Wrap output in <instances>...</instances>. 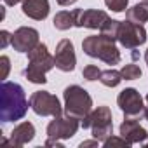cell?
<instances>
[{
	"instance_id": "24",
	"label": "cell",
	"mask_w": 148,
	"mask_h": 148,
	"mask_svg": "<svg viewBox=\"0 0 148 148\" xmlns=\"http://www.w3.org/2000/svg\"><path fill=\"white\" fill-rule=\"evenodd\" d=\"M9 44H12V33H9L7 30H2L0 32V47L5 49Z\"/></svg>"
},
{
	"instance_id": "12",
	"label": "cell",
	"mask_w": 148,
	"mask_h": 148,
	"mask_svg": "<svg viewBox=\"0 0 148 148\" xmlns=\"http://www.w3.org/2000/svg\"><path fill=\"white\" fill-rule=\"evenodd\" d=\"M38 44V32L30 26H21L12 33V47L18 52H28Z\"/></svg>"
},
{
	"instance_id": "4",
	"label": "cell",
	"mask_w": 148,
	"mask_h": 148,
	"mask_svg": "<svg viewBox=\"0 0 148 148\" xmlns=\"http://www.w3.org/2000/svg\"><path fill=\"white\" fill-rule=\"evenodd\" d=\"M63 98H64V113L73 119L84 120L92 112V98L80 86L66 87L63 92Z\"/></svg>"
},
{
	"instance_id": "19",
	"label": "cell",
	"mask_w": 148,
	"mask_h": 148,
	"mask_svg": "<svg viewBox=\"0 0 148 148\" xmlns=\"http://www.w3.org/2000/svg\"><path fill=\"white\" fill-rule=\"evenodd\" d=\"M119 28H120V21L108 18V19H106V23L101 26V30H99V32H101V35H105V37H108V38L117 40V37H119Z\"/></svg>"
},
{
	"instance_id": "6",
	"label": "cell",
	"mask_w": 148,
	"mask_h": 148,
	"mask_svg": "<svg viewBox=\"0 0 148 148\" xmlns=\"http://www.w3.org/2000/svg\"><path fill=\"white\" fill-rule=\"evenodd\" d=\"M30 108L40 117H59L63 113L59 99L47 91L33 92L30 96Z\"/></svg>"
},
{
	"instance_id": "15",
	"label": "cell",
	"mask_w": 148,
	"mask_h": 148,
	"mask_svg": "<svg viewBox=\"0 0 148 148\" xmlns=\"http://www.w3.org/2000/svg\"><path fill=\"white\" fill-rule=\"evenodd\" d=\"M33 138H35V127H33V124L32 122H21L19 125H16L12 129L9 143L14 145V146H25Z\"/></svg>"
},
{
	"instance_id": "3",
	"label": "cell",
	"mask_w": 148,
	"mask_h": 148,
	"mask_svg": "<svg viewBox=\"0 0 148 148\" xmlns=\"http://www.w3.org/2000/svg\"><path fill=\"white\" fill-rule=\"evenodd\" d=\"M82 49L87 56L98 58L105 61L106 64H119L120 63V51L115 45L113 38H108L105 35H89L82 42Z\"/></svg>"
},
{
	"instance_id": "17",
	"label": "cell",
	"mask_w": 148,
	"mask_h": 148,
	"mask_svg": "<svg viewBox=\"0 0 148 148\" xmlns=\"http://www.w3.org/2000/svg\"><path fill=\"white\" fill-rule=\"evenodd\" d=\"M125 19L132 21V23H138V25H143L148 21V2H139L136 4L134 7L127 9L125 11Z\"/></svg>"
},
{
	"instance_id": "27",
	"label": "cell",
	"mask_w": 148,
	"mask_h": 148,
	"mask_svg": "<svg viewBox=\"0 0 148 148\" xmlns=\"http://www.w3.org/2000/svg\"><path fill=\"white\" fill-rule=\"evenodd\" d=\"M45 146H56V148H63V143L61 141H45Z\"/></svg>"
},
{
	"instance_id": "23",
	"label": "cell",
	"mask_w": 148,
	"mask_h": 148,
	"mask_svg": "<svg viewBox=\"0 0 148 148\" xmlns=\"http://www.w3.org/2000/svg\"><path fill=\"white\" fill-rule=\"evenodd\" d=\"M103 145H105L106 148H108V146H125V148H127V146H131V143H129V141H125L122 136H120V138L110 136L106 141H103Z\"/></svg>"
},
{
	"instance_id": "22",
	"label": "cell",
	"mask_w": 148,
	"mask_h": 148,
	"mask_svg": "<svg viewBox=\"0 0 148 148\" xmlns=\"http://www.w3.org/2000/svg\"><path fill=\"white\" fill-rule=\"evenodd\" d=\"M127 2H129V0H105L106 7L112 9L113 12H124V11H127Z\"/></svg>"
},
{
	"instance_id": "5",
	"label": "cell",
	"mask_w": 148,
	"mask_h": 148,
	"mask_svg": "<svg viewBox=\"0 0 148 148\" xmlns=\"http://www.w3.org/2000/svg\"><path fill=\"white\" fill-rule=\"evenodd\" d=\"M84 129H91L92 131V138H96L98 141H106L112 136L113 131V124H112V112L108 106H98L96 110H92L80 124Z\"/></svg>"
},
{
	"instance_id": "26",
	"label": "cell",
	"mask_w": 148,
	"mask_h": 148,
	"mask_svg": "<svg viewBox=\"0 0 148 148\" xmlns=\"http://www.w3.org/2000/svg\"><path fill=\"white\" fill-rule=\"evenodd\" d=\"M98 143H99V141H98L96 138L91 139V141H82V143H80V148H86V146H98Z\"/></svg>"
},
{
	"instance_id": "11",
	"label": "cell",
	"mask_w": 148,
	"mask_h": 148,
	"mask_svg": "<svg viewBox=\"0 0 148 148\" xmlns=\"http://www.w3.org/2000/svg\"><path fill=\"white\" fill-rule=\"evenodd\" d=\"M110 16L105 11L99 9H77V21L75 26L77 28H89V30H101V26L106 23Z\"/></svg>"
},
{
	"instance_id": "33",
	"label": "cell",
	"mask_w": 148,
	"mask_h": 148,
	"mask_svg": "<svg viewBox=\"0 0 148 148\" xmlns=\"http://www.w3.org/2000/svg\"><path fill=\"white\" fill-rule=\"evenodd\" d=\"M145 2H148V0H145Z\"/></svg>"
},
{
	"instance_id": "28",
	"label": "cell",
	"mask_w": 148,
	"mask_h": 148,
	"mask_svg": "<svg viewBox=\"0 0 148 148\" xmlns=\"http://www.w3.org/2000/svg\"><path fill=\"white\" fill-rule=\"evenodd\" d=\"M19 2H25V0H4V4L9 5V7H14V5L19 4Z\"/></svg>"
},
{
	"instance_id": "31",
	"label": "cell",
	"mask_w": 148,
	"mask_h": 148,
	"mask_svg": "<svg viewBox=\"0 0 148 148\" xmlns=\"http://www.w3.org/2000/svg\"><path fill=\"white\" fill-rule=\"evenodd\" d=\"M145 119H146V120H148V108H146V110H145Z\"/></svg>"
},
{
	"instance_id": "29",
	"label": "cell",
	"mask_w": 148,
	"mask_h": 148,
	"mask_svg": "<svg viewBox=\"0 0 148 148\" xmlns=\"http://www.w3.org/2000/svg\"><path fill=\"white\" fill-rule=\"evenodd\" d=\"M56 2H58L59 5H71V4H75L77 0H56Z\"/></svg>"
},
{
	"instance_id": "9",
	"label": "cell",
	"mask_w": 148,
	"mask_h": 148,
	"mask_svg": "<svg viewBox=\"0 0 148 148\" xmlns=\"http://www.w3.org/2000/svg\"><path fill=\"white\" fill-rule=\"evenodd\" d=\"M119 44L125 49H136L139 45H143L146 42V30L143 25L132 23L129 19L120 21V28H119V37H117Z\"/></svg>"
},
{
	"instance_id": "1",
	"label": "cell",
	"mask_w": 148,
	"mask_h": 148,
	"mask_svg": "<svg viewBox=\"0 0 148 148\" xmlns=\"http://www.w3.org/2000/svg\"><path fill=\"white\" fill-rule=\"evenodd\" d=\"M30 101L25 89L16 82H2L0 86V120L14 122L21 120L28 112Z\"/></svg>"
},
{
	"instance_id": "25",
	"label": "cell",
	"mask_w": 148,
	"mask_h": 148,
	"mask_svg": "<svg viewBox=\"0 0 148 148\" xmlns=\"http://www.w3.org/2000/svg\"><path fill=\"white\" fill-rule=\"evenodd\" d=\"M0 63H2V66H4V73H2V79H7V73H9V58L7 56H2V58H0Z\"/></svg>"
},
{
	"instance_id": "14",
	"label": "cell",
	"mask_w": 148,
	"mask_h": 148,
	"mask_svg": "<svg viewBox=\"0 0 148 148\" xmlns=\"http://www.w3.org/2000/svg\"><path fill=\"white\" fill-rule=\"evenodd\" d=\"M21 4H23L21 5L23 14L35 21H44L49 16V11H51L49 0H25Z\"/></svg>"
},
{
	"instance_id": "30",
	"label": "cell",
	"mask_w": 148,
	"mask_h": 148,
	"mask_svg": "<svg viewBox=\"0 0 148 148\" xmlns=\"http://www.w3.org/2000/svg\"><path fill=\"white\" fill-rule=\"evenodd\" d=\"M145 61H146V64H148V49H146V52H145Z\"/></svg>"
},
{
	"instance_id": "2",
	"label": "cell",
	"mask_w": 148,
	"mask_h": 148,
	"mask_svg": "<svg viewBox=\"0 0 148 148\" xmlns=\"http://www.w3.org/2000/svg\"><path fill=\"white\" fill-rule=\"evenodd\" d=\"M26 54H28V68L25 70V77L33 84H45L47 82L45 73L56 66L54 56H51L47 45L40 42Z\"/></svg>"
},
{
	"instance_id": "18",
	"label": "cell",
	"mask_w": 148,
	"mask_h": 148,
	"mask_svg": "<svg viewBox=\"0 0 148 148\" xmlns=\"http://www.w3.org/2000/svg\"><path fill=\"white\" fill-rule=\"evenodd\" d=\"M122 80H124L122 79V73L117 71V70H113V68L101 71V77H99V82L103 86H106V87H117Z\"/></svg>"
},
{
	"instance_id": "7",
	"label": "cell",
	"mask_w": 148,
	"mask_h": 148,
	"mask_svg": "<svg viewBox=\"0 0 148 148\" xmlns=\"http://www.w3.org/2000/svg\"><path fill=\"white\" fill-rule=\"evenodd\" d=\"M80 124L77 119L70 115H59L54 117V120L49 122L47 125V139L49 141H61V139H70L77 134Z\"/></svg>"
},
{
	"instance_id": "13",
	"label": "cell",
	"mask_w": 148,
	"mask_h": 148,
	"mask_svg": "<svg viewBox=\"0 0 148 148\" xmlns=\"http://www.w3.org/2000/svg\"><path fill=\"white\" fill-rule=\"evenodd\" d=\"M119 131H120V136H122L125 141H129L131 145H136V143H141V145H143V143L148 139L146 129H143L136 119H125V120L120 124V129H119Z\"/></svg>"
},
{
	"instance_id": "16",
	"label": "cell",
	"mask_w": 148,
	"mask_h": 148,
	"mask_svg": "<svg viewBox=\"0 0 148 148\" xmlns=\"http://www.w3.org/2000/svg\"><path fill=\"white\" fill-rule=\"evenodd\" d=\"M75 21H77V9H73V11H61V12H58L54 16V28L61 30V32H66L71 26H75Z\"/></svg>"
},
{
	"instance_id": "21",
	"label": "cell",
	"mask_w": 148,
	"mask_h": 148,
	"mask_svg": "<svg viewBox=\"0 0 148 148\" xmlns=\"http://www.w3.org/2000/svg\"><path fill=\"white\" fill-rule=\"evenodd\" d=\"M82 75H84L86 80L94 82V80H98V79L101 77V70H99L96 64H87V66L84 68V71H82Z\"/></svg>"
},
{
	"instance_id": "10",
	"label": "cell",
	"mask_w": 148,
	"mask_h": 148,
	"mask_svg": "<svg viewBox=\"0 0 148 148\" xmlns=\"http://www.w3.org/2000/svg\"><path fill=\"white\" fill-rule=\"evenodd\" d=\"M56 68H59L61 71H73L77 64V58H75V49L73 44L68 38L59 40V44L56 45Z\"/></svg>"
},
{
	"instance_id": "32",
	"label": "cell",
	"mask_w": 148,
	"mask_h": 148,
	"mask_svg": "<svg viewBox=\"0 0 148 148\" xmlns=\"http://www.w3.org/2000/svg\"><path fill=\"white\" fill-rule=\"evenodd\" d=\"M146 103H148V94H146Z\"/></svg>"
},
{
	"instance_id": "8",
	"label": "cell",
	"mask_w": 148,
	"mask_h": 148,
	"mask_svg": "<svg viewBox=\"0 0 148 148\" xmlns=\"http://www.w3.org/2000/svg\"><path fill=\"white\" fill-rule=\"evenodd\" d=\"M117 105H119V108L124 112L125 119H136V120H139L141 117H145L146 106L143 105V98H141V94H139L136 89H132V87H127V89H124V91L119 94Z\"/></svg>"
},
{
	"instance_id": "20",
	"label": "cell",
	"mask_w": 148,
	"mask_h": 148,
	"mask_svg": "<svg viewBox=\"0 0 148 148\" xmlns=\"http://www.w3.org/2000/svg\"><path fill=\"white\" fill-rule=\"evenodd\" d=\"M120 73H122V79H125V80L141 79V68L138 64H125V66H122Z\"/></svg>"
}]
</instances>
